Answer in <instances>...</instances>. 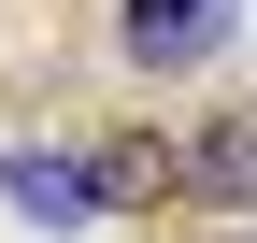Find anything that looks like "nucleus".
Segmentation results:
<instances>
[{"mask_svg":"<svg viewBox=\"0 0 257 243\" xmlns=\"http://www.w3.org/2000/svg\"><path fill=\"white\" fill-rule=\"evenodd\" d=\"M114 186H128V172H86V158H57V143H43V158H29V143L0 158V200H15V215H43V229H86Z\"/></svg>","mask_w":257,"mask_h":243,"instance_id":"1","label":"nucleus"},{"mask_svg":"<svg viewBox=\"0 0 257 243\" xmlns=\"http://www.w3.org/2000/svg\"><path fill=\"white\" fill-rule=\"evenodd\" d=\"M229 29H243V0H128V57L143 72H200Z\"/></svg>","mask_w":257,"mask_h":243,"instance_id":"2","label":"nucleus"},{"mask_svg":"<svg viewBox=\"0 0 257 243\" xmlns=\"http://www.w3.org/2000/svg\"><path fill=\"white\" fill-rule=\"evenodd\" d=\"M186 186H200V200H243L257 186V129H214L200 158H186Z\"/></svg>","mask_w":257,"mask_h":243,"instance_id":"3","label":"nucleus"},{"mask_svg":"<svg viewBox=\"0 0 257 243\" xmlns=\"http://www.w3.org/2000/svg\"><path fill=\"white\" fill-rule=\"evenodd\" d=\"M214 243H257V229H214Z\"/></svg>","mask_w":257,"mask_h":243,"instance_id":"4","label":"nucleus"}]
</instances>
